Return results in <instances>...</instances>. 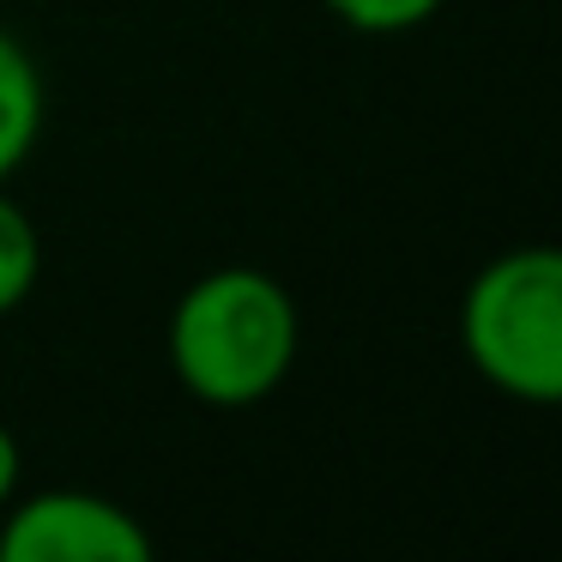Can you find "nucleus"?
I'll use <instances>...</instances> for the list:
<instances>
[{"label":"nucleus","mask_w":562,"mask_h":562,"mask_svg":"<svg viewBox=\"0 0 562 562\" xmlns=\"http://www.w3.org/2000/svg\"><path fill=\"white\" fill-rule=\"evenodd\" d=\"M296 363V303L272 272H200L170 308V369L206 405H260Z\"/></svg>","instance_id":"nucleus-1"},{"label":"nucleus","mask_w":562,"mask_h":562,"mask_svg":"<svg viewBox=\"0 0 562 562\" xmlns=\"http://www.w3.org/2000/svg\"><path fill=\"white\" fill-rule=\"evenodd\" d=\"M460 345L496 393L520 405H550L562 393V255L508 248L460 303Z\"/></svg>","instance_id":"nucleus-2"},{"label":"nucleus","mask_w":562,"mask_h":562,"mask_svg":"<svg viewBox=\"0 0 562 562\" xmlns=\"http://www.w3.org/2000/svg\"><path fill=\"white\" fill-rule=\"evenodd\" d=\"M151 532L98 490H37L0 508V562H146Z\"/></svg>","instance_id":"nucleus-3"},{"label":"nucleus","mask_w":562,"mask_h":562,"mask_svg":"<svg viewBox=\"0 0 562 562\" xmlns=\"http://www.w3.org/2000/svg\"><path fill=\"white\" fill-rule=\"evenodd\" d=\"M43 67L13 31H0V182H13L19 164L37 151L43 139Z\"/></svg>","instance_id":"nucleus-4"},{"label":"nucleus","mask_w":562,"mask_h":562,"mask_svg":"<svg viewBox=\"0 0 562 562\" xmlns=\"http://www.w3.org/2000/svg\"><path fill=\"white\" fill-rule=\"evenodd\" d=\"M37 272H43L37 224H31V212L7 194V182H0V315H13V308L37 291Z\"/></svg>","instance_id":"nucleus-5"},{"label":"nucleus","mask_w":562,"mask_h":562,"mask_svg":"<svg viewBox=\"0 0 562 562\" xmlns=\"http://www.w3.org/2000/svg\"><path fill=\"white\" fill-rule=\"evenodd\" d=\"M327 13L357 37H400L441 13V0H327Z\"/></svg>","instance_id":"nucleus-6"},{"label":"nucleus","mask_w":562,"mask_h":562,"mask_svg":"<svg viewBox=\"0 0 562 562\" xmlns=\"http://www.w3.org/2000/svg\"><path fill=\"white\" fill-rule=\"evenodd\" d=\"M19 472H25V460H19V436L0 424V508L19 496Z\"/></svg>","instance_id":"nucleus-7"}]
</instances>
